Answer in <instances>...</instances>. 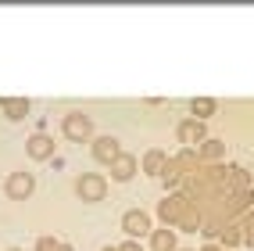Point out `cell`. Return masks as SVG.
I'll use <instances>...</instances> for the list:
<instances>
[{
  "label": "cell",
  "instance_id": "obj_1",
  "mask_svg": "<svg viewBox=\"0 0 254 251\" xmlns=\"http://www.w3.org/2000/svg\"><path fill=\"white\" fill-rule=\"evenodd\" d=\"M68 133H72V137H86V133H90V122H86V119H72V122H68Z\"/></svg>",
  "mask_w": 254,
  "mask_h": 251
}]
</instances>
